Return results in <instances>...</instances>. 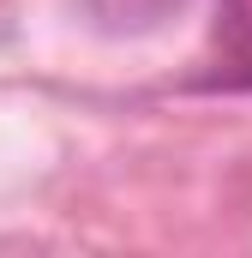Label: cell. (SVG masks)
<instances>
[{"instance_id": "6da1fadb", "label": "cell", "mask_w": 252, "mask_h": 258, "mask_svg": "<svg viewBox=\"0 0 252 258\" xmlns=\"http://www.w3.org/2000/svg\"><path fill=\"white\" fill-rule=\"evenodd\" d=\"M90 6V18L102 24V30H156V24H168V18H180L192 0H84Z\"/></svg>"}]
</instances>
